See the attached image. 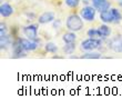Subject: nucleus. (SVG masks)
Masks as SVG:
<instances>
[{
	"mask_svg": "<svg viewBox=\"0 0 122 110\" xmlns=\"http://www.w3.org/2000/svg\"><path fill=\"white\" fill-rule=\"evenodd\" d=\"M12 39H11V37H10L9 33H7V35H5V36H0V46H1V49H7L9 48V47H11V45H12Z\"/></svg>",
	"mask_w": 122,
	"mask_h": 110,
	"instance_id": "13",
	"label": "nucleus"
},
{
	"mask_svg": "<svg viewBox=\"0 0 122 110\" xmlns=\"http://www.w3.org/2000/svg\"><path fill=\"white\" fill-rule=\"evenodd\" d=\"M64 53L67 55H72L76 50V42H70V43H64L63 48H62Z\"/></svg>",
	"mask_w": 122,
	"mask_h": 110,
	"instance_id": "16",
	"label": "nucleus"
},
{
	"mask_svg": "<svg viewBox=\"0 0 122 110\" xmlns=\"http://www.w3.org/2000/svg\"><path fill=\"white\" fill-rule=\"evenodd\" d=\"M15 12L13 7L8 2H2L0 6V16L2 18H9L10 16H12V13Z\"/></svg>",
	"mask_w": 122,
	"mask_h": 110,
	"instance_id": "11",
	"label": "nucleus"
},
{
	"mask_svg": "<svg viewBox=\"0 0 122 110\" xmlns=\"http://www.w3.org/2000/svg\"><path fill=\"white\" fill-rule=\"evenodd\" d=\"M100 20H101L103 23H112V22H114V19H113V15H112V11H111V8L100 12Z\"/></svg>",
	"mask_w": 122,
	"mask_h": 110,
	"instance_id": "12",
	"label": "nucleus"
},
{
	"mask_svg": "<svg viewBox=\"0 0 122 110\" xmlns=\"http://www.w3.org/2000/svg\"><path fill=\"white\" fill-rule=\"evenodd\" d=\"M81 2L83 3L84 6H88V5H90V0H82Z\"/></svg>",
	"mask_w": 122,
	"mask_h": 110,
	"instance_id": "24",
	"label": "nucleus"
},
{
	"mask_svg": "<svg viewBox=\"0 0 122 110\" xmlns=\"http://www.w3.org/2000/svg\"><path fill=\"white\" fill-rule=\"evenodd\" d=\"M81 58L82 59H100V58H102V53L99 51H96V50H93V51H86L83 55L81 56Z\"/></svg>",
	"mask_w": 122,
	"mask_h": 110,
	"instance_id": "15",
	"label": "nucleus"
},
{
	"mask_svg": "<svg viewBox=\"0 0 122 110\" xmlns=\"http://www.w3.org/2000/svg\"><path fill=\"white\" fill-rule=\"evenodd\" d=\"M38 29H39V23H30V25H27V26L23 27L22 32L26 38L33 40V41L40 42V40L38 38Z\"/></svg>",
	"mask_w": 122,
	"mask_h": 110,
	"instance_id": "3",
	"label": "nucleus"
},
{
	"mask_svg": "<svg viewBox=\"0 0 122 110\" xmlns=\"http://www.w3.org/2000/svg\"><path fill=\"white\" fill-rule=\"evenodd\" d=\"M98 33H99V38H101L102 40H107L111 36L112 30H111L110 26H108V23H103V25H100L98 27Z\"/></svg>",
	"mask_w": 122,
	"mask_h": 110,
	"instance_id": "10",
	"label": "nucleus"
},
{
	"mask_svg": "<svg viewBox=\"0 0 122 110\" xmlns=\"http://www.w3.org/2000/svg\"><path fill=\"white\" fill-rule=\"evenodd\" d=\"M119 7L122 9V0H119Z\"/></svg>",
	"mask_w": 122,
	"mask_h": 110,
	"instance_id": "25",
	"label": "nucleus"
},
{
	"mask_svg": "<svg viewBox=\"0 0 122 110\" xmlns=\"http://www.w3.org/2000/svg\"><path fill=\"white\" fill-rule=\"evenodd\" d=\"M87 35L89 38H99L98 28H90V29L87 31Z\"/></svg>",
	"mask_w": 122,
	"mask_h": 110,
	"instance_id": "20",
	"label": "nucleus"
},
{
	"mask_svg": "<svg viewBox=\"0 0 122 110\" xmlns=\"http://www.w3.org/2000/svg\"><path fill=\"white\" fill-rule=\"evenodd\" d=\"M108 48L117 53L122 52V35H117L108 40Z\"/></svg>",
	"mask_w": 122,
	"mask_h": 110,
	"instance_id": "5",
	"label": "nucleus"
},
{
	"mask_svg": "<svg viewBox=\"0 0 122 110\" xmlns=\"http://www.w3.org/2000/svg\"><path fill=\"white\" fill-rule=\"evenodd\" d=\"M2 1H3V0H2Z\"/></svg>",
	"mask_w": 122,
	"mask_h": 110,
	"instance_id": "27",
	"label": "nucleus"
},
{
	"mask_svg": "<svg viewBox=\"0 0 122 110\" xmlns=\"http://www.w3.org/2000/svg\"><path fill=\"white\" fill-rule=\"evenodd\" d=\"M45 50L49 53H57L58 51V46L56 45L55 42H47L45 45Z\"/></svg>",
	"mask_w": 122,
	"mask_h": 110,
	"instance_id": "17",
	"label": "nucleus"
},
{
	"mask_svg": "<svg viewBox=\"0 0 122 110\" xmlns=\"http://www.w3.org/2000/svg\"><path fill=\"white\" fill-rule=\"evenodd\" d=\"M11 49H12V58H25L27 56V51L23 50L18 38H15V40L12 41Z\"/></svg>",
	"mask_w": 122,
	"mask_h": 110,
	"instance_id": "7",
	"label": "nucleus"
},
{
	"mask_svg": "<svg viewBox=\"0 0 122 110\" xmlns=\"http://www.w3.org/2000/svg\"><path fill=\"white\" fill-rule=\"evenodd\" d=\"M84 26V20L82 19V17L80 16V13H71L70 16H68L67 20H66V27L68 30L70 31H80Z\"/></svg>",
	"mask_w": 122,
	"mask_h": 110,
	"instance_id": "1",
	"label": "nucleus"
},
{
	"mask_svg": "<svg viewBox=\"0 0 122 110\" xmlns=\"http://www.w3.org/2000/svg\"><path fill=\"white\" fill-rule=\"evenodd\" d=\"M18 40H19L20 45H21V47L23 48V50L27 52L35 51L36 49H38L39 45H40V42L33 41V40H30V39H28V38H18Z\"/></svg>",
	"mask_w": 122,
	"mask_h": 110,
	"instance_id": "6",
	"label": "nucleus"
},
{
	"mask_svg": "<svg viewBox=\"0 0 122 110\" xmlns=\"http://www.w3.org/2000/svg\"><path fill=\"white\" fill-rule=\"evenodd\" d=\"M55 19H56V16L52 11H45V12L41 13V15L37 18L39 25H47V23L52 22Z\"/></svg>",
	"mask_w": 122,
	"mask_h": 110,
	"instance_id": "9",
	"label": "nucleus"
},
{
	"mask_svg": "<svg viewBox=\"0 0 122 110\" xmlns=\"http://www.w3.org/2000/svg\"><path fill=\"white\" fill-rule=\"evenodd\" d=\"M90 1H91V5L99 12L110 9V7H111V2H110L109 0H90Z\"/></svg>",
	"mask_w": 122,
	"mask_h": 110,
	"instance_id": "8",
	"label": "nucleus"
},
{
	"mask_svg": "<svg viewBox=\"0 0 122 110\" xmlns=\"http://www.w3.org/2000/svg\"><path fill=\"white\" fill-rule=\"evenodd\" d=\"M64 2L67 5L69 8L71 9H74V8H77L79 6V3L81 2V0H64Z\"/></svg>",
	"mask_w": 122,
	"mask_h": 110,
	"instance_id": "19",
	"label": "nucleus"
},
{
	"mask_svg": "<svg viewBox=\"0 0 122 110\" xmlns=\"http://www.w3.org/2000/svg\"><path fill=\"white\" fill-rule=\"evenodd\" d=\"M118 1H119V0H118Z\"/></svg>",
	"mask_w": 122,
	"mask_h": 110,
	"instance_id": "26",
	"label": "nucleus"
},
{
	"mask_svg": "<svg viewBox=\"0 0 122 110\" xmlns=\"http://www.w3.org/2000/svg\"><path fill=\"white\" fill-rule=\"evenodd\" d=\"M103 43V40L101 38H88L82 40L80 43V49L82 51H93L99 49Z\"/></svg>",
	"mask_w": 122,
	"mask_h": 110,
	"instance_id": "2",
	"label": "nucleus"
},
{
	"mask_svg": "<svg viewBox=\"0 0 122 110\" xmlns=\"http://www.w3.org/2000/svg\"><path fill=\"white\" fill-rule=\"evenodd\" d=\"M8 33V28H7V25L6 23L1 22L0 23V36H5Z\"/></svg>",
	"mask_w": 122,
	"mask_h": 110,
	"instance_id": "21",
	"label": "nucleus"
},
{
	"mask_svg": "<svg viewBox=\"0 0 122 110\" xmlns=\"http://www.w3.org/2000/svg\"><path fill=\"white\" fill-rule=\"evenodd\" d=\"M60 26H61V20L60 19H55L52 21V27H53V29H60Z\"/></svg>",
	"mask_w": 122,
	"mask_h": 110,
	"instance_id": "22",
	"label": "nucleus"
},
{
	"mask_svg": "<svg viewBox=\"0 0 122 110\" xmlns=\"http://www.w3.org/2000/svg\"><path fill=\"white\" fill-rule=\"evenodd\" d=\"M96 15H97V9L92 5H88V6H83L80 10V16L82 17V19L84 21H93L96 19Z\"/></svg>",
	"mask_w": 122,
	"mask_h": 110,
	"instance_id": "4",
	"label": "nucleus"
},
{
	"mask_svg": "<svg viewBox=\"0 0 122 110\" xmlns=\"http://www.w3.org/2000/svg\"><path fill=\"white\" fill-rule=\"evenodd\" d=\"M111 11H112V15H113L114 23H118L120 21H122V13L118 8H111Z\"/></svg>",
	"mask_w": 122,
	"mask_h": 110,
	"instance_id": "18",
	"label": "nucleus"
},
{
	"mask_svg": "<svg viewBox=\"0 0 122 110\" xmlns=\"http://www.w3.org/2000/svg\"><path fill=\"white\" fill-rule=\"evenodd\" d=\"M27 18H29V20H31L30 18H32V20H33L36 18V16H35V13H29V12H28V13H27Z\"/></svg>",
	"mask_w": 122,
	"mask_h": 110,
	"instance_id": "23",
	"label": "nucleus"
},
{
	"mask_svg": "<svg viewBox=\"0 0 122 110\" xmlns=\"http://www.w3.org/2000/svg\"><path fill=\"white\" fill-rule=\"evenodd\" d=\"M76 40H77V35H76L74 31H70V30H69L68 32L62 35V41H63L64 43L76 42Z\"/></svg>",
	"mask_w": 122,
	"mask_h": 110,
	"instance_id": "14",
	"label": "nucleus"
}]
</instances>
